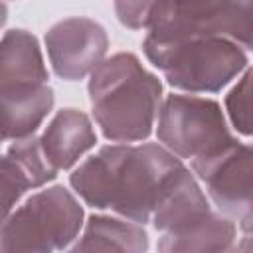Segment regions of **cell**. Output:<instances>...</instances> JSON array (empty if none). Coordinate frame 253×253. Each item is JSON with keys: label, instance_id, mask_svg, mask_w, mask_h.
Listing matches in <instances>:
<instances>
[{"label": "cell", "instance_id": "cell-14", "mask_svg": "<svg viewBox=\"0 0 253 253\" xmlns=\"http://www.w3.org/2000/svg\"><path fill=\"white\" fill-rule=\"evenodd\" d=\"M148 233L142 225L111 217L91 215L83 235L67 253H146Z\"/></svg>", "mask_w": 253, "mask_h": 253}, {"label": "cell", "instance_id": "cell-4", "mask_svg": "<svg viewBox=\"0 0 253 253\" xmlns=\"http://www.w3.org/2000/svg\"><path fill=\"white\" fill-rule=\"evenodd\" d=\"M83 206L61 184L32 194L2 223V253H55L73 243Z\"/></svg>", "mask_w": 253, "mask_h": 253}, {"label": "cell", "instance_id": "cell-19", "mask_svg": "<svg viewBox=\"0 0 253 253\" xmlns=\"http://www.w3.org/2000/svg\"><path fill=\"white\" fill-rule=\"evenodd\" d=\"M227 253H233V249H231V251H227Z\"/></svg>", "mask_w": 253, "mask_h": 253}, {"label": "cell", "instance_id": "cell-16", "mask_svg": "<svg viewBox=\"0 0 253 253\" xmlns=\"http://www.w3.org/2000/svg\"><path fill=\"white\" fill-rule=\"evenodd\" d=\"M119 22L130 30H148L152 2H115L113 4Z\"/></svg>", "mask_w": 253, "mask_h": 253}, {"label": "cell", "instance_id": "cell-18", "mask_svg": "<svg viewBox=\"0 0 253 253\" xmlns=\"http://www.w3.org/2000/svg\"><path fill=\"white\" fill-rule=\"evenodd\" d=\"M239 227H241L243 233H253V211L239 221Z\"/></svg>", "mask_w": 253, "mask_h": 253}, {"label": "cell", "instance_id": "cell-9", "mask_svg": "<svg viewBox=\"0 0 253 253\" xmlns=\"http://www.w3.org/2000/svg\"><path fill=\"white\" fill-rule=\"evenodd\" d=\"M0 174L6 217L14 211V206L28 190L42 188L47 182L55 180L57 170L47 160L40 136H28L22 140H14L6 148L0 160Z\"/></svg>", "mask_w": 253, "mask_h": 253}, {"label": "cell", "instance_id": "cell-1", "mask_svg": "<svg viewBox=\"0 0 253 253\" xmlns=\"http://www.w3.org/2000/svg\"><path fill=\"white\" fill-rule=\"evenodd\" d=\"M184 170L162 144H107L71 172L69 184L87 206L144 225Z\"/></svg>", "mask_w": 253, "mask_h": 253}, {"label": "cell", "instance_id": "cell-7", "mask_svg": "<svg viewBox=\"0 0 253 253\" xmlns=\"http://www.w3.org/2000/svg\"><path fill=\"white\" fill-rule=\"evenodd\" d=\"M192 172L219 213L241 221L253 211V144L237 142L208 160L190 162Z\"/></svg>", "mask_w": 253, "mask_h": 253}, {"label": "cell", "instance_id": "cell-8", "mask_svg": "<svg viewBox=\"0 0 253 253\" xmlns=\"http://www.w3.org/2000/svg\"><path fill=\"white\" fill-rule=\"evenodd\" d=\"M45 47L55 75L63 81H81L107 59V30L85 16L59 20L45 32Z\"/></svg>", "mask_w": 253, "mask_h": 253}, {"label": "cell", "instance_id": "cell-13", "mask_svg": "<svg viewBox=\"0 0 253 253\" xmlns=\"http://www.w3.org/2000/svg\"><path fill=\"white\" fill-rule=\"evenodd\" d=\"M49 73L38 38L22 28L6 30L0 45V85H47Z\"/></svg>", "mask_w": 253, "mask_h": 253}, {"label": "cell", "instance_id": "cell-12", "mask_svg": "<svg viewBox=\"0 0 253 253\" xmlns=\"http://www.w3.org/2000/svg\"><path fill=\"white\" fill-rule=\"evenodd\" d=\"M55 105L49 85H14L2 89V138L4 142L34 136Z\"/></svg>", "mask_w": 253, "mask_h": 253}, {"label": "cell", "instance_id": "cell-3", "mask_svg": "<svg viewBox=\"0 0 253 253\" xmlns=\"http://www.w3.org/2000/svg\"><path fill=\"white\" fill-rule=\"evenodd\" d=\"M142 51L168 85L188 95L221 91L249 63L245 49L223 38L154 40L146 36Z\"/></svg>", "mask_w": 253, "mask_h": 253}, {"label": "cell", "instance_id": "cell-6", "mask_svg": "<svg viewBox=\"0 0 253 253\" xmlns=\"http://www.w3.org/2000/svg\"><path fill=\"white\" fill-rule=\"evenodd\" d=\"M148 38H223L253 51V2H152Z\"/></svg>", "mask_w": 253, "mask_h": 253}, {"label": "cell", "instance_id": "cell-15", "mask_svg": "<svg viewBox=\"0 0 253 253\" xmlns=\"http://www.w3.org/2000/svg\"><path fill=\"white\" fill-rule=\"evenodd\" d=\"M225 115L229 125L243 136H253V67H247L225 95Z\"/></svg>", "mask_w": 253, "mask_h": 253}, {"label": "cell", "instance_id": "cell-11", "mask_svg": "<svg viewBox=\"0 0 253 253\" xmlns=\"http://www.w3.org/2000/svg\"><path fill=\"white\" fill-rule=\"evenodd\" d=\"M235 247V223L213 208L158 239V253H227Z\"/></svg>", "mask_w": 253, "mask_h": 253}, {"label": "cell", "instance_id": "cell-2", "mask_svg": "<svg viewBox=\"0 0 253 253\" xmlns=\"http://www.w3.org/2000/svg\"><path fill=\"white\" fill-rule=\"evenodd\" d=\"M91 111L107 140H146L162 107V83L130 51L107 57L89 77Z\"/></svg>", "mask_w": 253, "mask_h": 253}, {"label": "cell", "instance_id": "cell-5", "mask_svg": "<svg viewBox=\"0 0 253 253\" xmlns=\"http://www.w3.org/2000/svg\"><path fill=\"white\" fill-rule=\"evenodd\" d=\"M156 136L180 160H208L237 144L221 105L208 97L172 93L162 101Z\"/></svg>", "mask_w": 253, "mask_h": 253}, {"label": "cell", "instance_id": "cell-17", "mask_svg": "<svg viewBox=\"0 0 253 253\" xmlns=\"http://www.w3.org/2000/svg\"><path fill=\"white\" fill-rule=\"evenodd\" d=\"M233 253H253V233H245V237L233 247Z\"/></svg>", "mask_w": 253, "mask_h": 253}, {"label": "cell", "instance_id": "cell-10", "mask_svg": "<svg viewBox=\"0 0 253 253\" xmlns=\"http://www.w3.org/2000/svg\"><path fill=\"white\" fill-rule=\"evenodd\" d=\"M42 148L55 170H69L97 144V132L87 113L67 107L53 115L40 136Z\"/></svg>", "mask_w": 253, "mask_h": 253}]
</instances>
